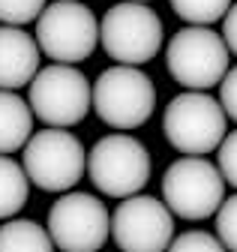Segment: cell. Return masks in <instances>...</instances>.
I'll list each match as a JSON object with an SVG mask.
<instances>
[{
    "label": "cell",
    "instance_id": "6da1fadb",
    "mask_svg": "<svg viewBox=\"0 0 237 252\" xmlns=\"http://www.w3.org/2000/svg\"><path fill=\"white\" fill-rule=\"evenodd\" d=\"M27 102L33 117H39L45 126L66 129L87 117L93 105V87L72 63H51L27 84Z\"/></svg>",
    "mask_w": 237,
    "mask_h": 252
},
{
    "label": "cell",
    "instance_id": "7a4b0ae2",
    "mask_svg": "<svg viewBox=\"0 0 237 252\" xmlns=\"http://www.w3.org/2000/svg\"><path fill=\"white\" fill-rule=\"evenodd\" d=\"M99 45L117 63L138 66L153 60L162 48V21L159 15L138 0H123L111 6L99 21Z\"/></svg>",
    "mask_w": 237,
    "mask_h": 252
},
{
    "label": "cell",
    "instance_id": "3957f363",
    "mask_svg": "<svg viewBox=\"0 0 237 252\" xmlns=\"http://www.w3.org/2000/svg\"><path fill=\"white\" fill-rule=\"evenodd\" d=\"M228 54L231 51L219 33L201 24H189L168 39L165 63L177 84L189 90H207L216 87L228 72Z\"/></svg>",
    "mask_w": 237,
    "mask_h": 252
},
{
    "label": "cell",
    "instance_id": "277c9868",
    "mask_svg": "<svg viewBox=\"0 0 237 252\" xmlns=\"http://www.w3.org/2000/svg\"><path fill=\"white\" fill-rule=\"evenodd\" d=\"M225 123H228V117L210 93L186 90L168 102L162 129H165L171 147H177L186 156H204L222 144Z\"/></svg>",
    "mask_w": 237,
    "mask_h": 252
},
{
    "label": "cell",
    "instance_id": "5b68a950",
    "mask_svg": "<svg viewBox=\"0 0 237 252\" xmlns=\"http://www.w3.org/2000/svg\"><path fill=\"white\" fill-rule=\"evenodd\" d=\"M93 108L102 123L114 129H135L147 123L156 108V87L138 66H117L105 69L93 84Z\"/></svg>",
    "mask_w": 237,
    "mask_h": 252
},
{
    "label": "cell",
    "instance_id": "8992f818",
    "mask_svg": "<svg viewBox=\"0 0 237 252\" xmlns=\"http://www.w3.org/2000/svg\"><path fill=\"white\" fill-rule=\"evenodd\" d=\"M87 168V153L75 135L60 126H48L24 144V174L45 192H66Z\"/></svg>",
    "mask_w": 237,
    "mask_h": 252
},
{
    "label": "cell",
    "instance_id": "52a82bcc",
    "mask_svg": "<svg viewBox=\"0 0 237 252\" xmlns=\"http://www.w3.org/2000/svg\"><path fill=\"white\" fill-rule=\"evenodd\" d=\"M99 42L96 15L81 0H57L36 18V45L54 63H78L93 54Z\"/></svg>",
    "mask_w": 237,
    "mask_h": 252
},
{
    "label": "cell",
    "instance_id": "ba28073f",
    "mask_svg": "<svg viewBox=\"0 0 237 252\" xmlns=\"http://www.w3.org/2000/svg\"><path fill=\"white\" fill-rule=\"evenodd\" d=\"M87 171L99 192L129 198L150 180V153L132 135H105L87 156Z\"/></svg>",
    "mask_w": 237,
    "mask_h": 252
},
{
    "label": "cell",
    "instance_id": "9c48e42d",
    "mask_svg": "<svg viewBox=\"0 0 237 252\" xmlns=\"http://www.w3.org/2000/svg\"><path fill=\"white\" fill-rule=\"evenodd\" d=\"M162 198L171 213L180 219H207L213 216L225 198V180L219 168L198 156H186L168 165L162 177Z\"/></svg>",
    "mask_w": 237,
    "mask_h": 252
},
{
    "label": "cell",
    "instance_id": "30bf717a",
    "mask_svg": "<svg viewBox=\"0 0 237 252\" xmlns=\"http://www.w3.org/2000/svg\"><path fill=\"white\" fill-rule=\"evenodd\" d=\"M48 234L63 252H96L111 234V216L90 192H66L48 210Z\"/></svg>",
    "mask_w": 237,
    "mask_h": 252
},
{
    "label": "cell",
    "instance_id": "8fae6325",
    "mask_svg": "<svg viewBox=\"0 0 237 252\" xmlns=\"http://www.w3.org/2000/svg\"><path fill=\"white\" fill-rule=\"evenodd\" d=\"M111 237L120 252H165L174 237L168 204L150 195H129L111 216Z\"/></svg>",
    "mask_w": 237,
    "mask_h": 252
},
{
    "label": "cell",
    "instance_id": "7c38bea8",
    "mask_svg": "<svg viewBox=\"0 0 237 252\" xmlns=\"http://www.w3.org/2000/svg\"><path fill=\"white\" fill-rule=\"evenodd\" d=\"M39 72V45L24 27L0 24V90H18Z\"/></svg>",
    "mask_w": 237,
    "mask_h": 252
},
{
    "label": "cell",
    "instance_id": "4fadbf2b",
    "mask_svg": "<svg viewBox=\"0 0 237 252\" xmlns=\"http://www.w3.org/2000/svg\"><path fill=\"white\" fill-rule=\"evenodd\" d=\"M33 129L30 102H24L15 90H0V153H15L27 144Z\"/></svg>",
    "mask_w": 237,
    "mask_h": 252
},
{
    "label": "cell",
    "instance_id": "5bb4252c",
    "mask_svg": "<svg viewBox=\"0 0 237 252\" xmlns=\"http://www.w3.org/2000/svg\"><path fill=\"white\" fill-rule=\"evenodd\" d=\"M0 252H54V240L33 219H9L0 225Z\"/></svg>",
    "mask_w": 237,
    "mask_h": 252
},
{
    "label": "cell",
    "instance_id": "9a60e30c",
    "mask_svg": "<svg viewBox=\"0 0 237 252\" xmlns=\"http://www.w3.org/2000/svg\"><path fill=\"white\" fill-rule=\"evenodd\" d=\"M27 195H30V180L24 174V165L9 159V153H0V219H12Z\"/></svg>",
    "mask_w": 237,
    "mask_h": 252
},
{
    "label": "cell",
    "instance_id": "2e32d148",
    "mask_svg": "<svg viewBox=\"0 0 237 252\" xmlns=\"http://www.w3.org/2000/svg\"><path fill=\"white\" fill-rule=\"evenodd\" d=\"M231 6V0H171V9L186 24H216Z\"/></svg>",
    "mask_w": 237,
    "mask_h": 252
},
{
    "label": "cell",
    "instance_id": "e0dca14e",
    "mask_svg": "<svg viewBox=\"0 0 237 252\" xmlns=\"http://www.w3.org/2000/svg\"><path fill=\"white\" fill-rule=\"evenodd\" d=\"M45 9V0H0V24L24 27L39 18Z\"/></svg>",
    "mask_w": 237,
    "mask_h": 252
},
{
    "label": "cell",
    "instance_id": "ac0fdd59",
    "mask_svg": "<svg viewBox=\"0 0 237 252\" xmlns=\"http://www.w3.org/2000/svg\"><path fill=\"white\" fill-rule=\"evenodd\" d=\"M216 237L228 252H237V195L222 198L216 210Z\"/></svg>",
    "mask_w": 237,
    "mask_h": 252
},
{
    "label": "cell",
    "instance_id": "d6986e66",
    "mask_svg": "<svg viewBox=\"0 0 237 252\" xmlns=\"http://www.w3.org/2000/svg\"><path fill=\"white\" fill-rule=\"evenodd\" d=\"M165 252H228V249L222 246L219 237L207 234V231H186L177 240H171Z\"/></svg>",
    "mask_w": 237,
    "mask_h": 252
},
{
    "label": "cell",
    "instance_id": "ffe728a7",
    "mask_svg": "<svg viewBox=\"0 0 237 252\" xmlns=\"http://www.w3.org/2000/svg\"><path fill=\"white\" fill-rule=\"evenodd\" d=\"M219 174L225 180V186L237 189V132H225L222 144H219Z\"/></svg>",
    "mask_w": 237,
    "mask_h": 252
},
{
    "label": "cell",
    "instance_id": "44dd1931",
    "mask_svg": "<svg viewBox=\"0 0 237 252\" xmlns=\"http://www.w3.org/2000/svg\"><path fill=\"white\" fill-rule=\"evenodd\" d=\"M219 105H222L225 117H231L237 123V66L228 69L219 81Z\"/></svg>",
    "mask_w": 237,
    "mask_h": 252
},
{
    "label": "cell",
    "instance_id": "7402d4cb",
    "mask_svg": "<svg viewBox=\"0 0 237 252\" xmlns=\"http://www.w3.org/2000/svg\"><path fill=\"white\" fill-rule=\"evenodd\" d=\"M222 39H225L228 51L237 54V3H231L228 12L222 15Z\"/></svg>",
    "mask_w": 237,
    "mask_h": 252
},
{
    "label": "cell",
    "instance_id": "603a6c76",
    "mask_svg": "<svg viewBox=\"0 0 237 252\" xmlns=\"http://www.w3.org/2000/svg\"><path fill=\"white\" fill-rule=\"evenodd\" d=\"M138 3H147V0H138Z\"/></svg>",
    "mask_w": 237,
    "mask_h": 252
}]
</instances>
